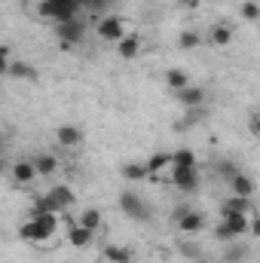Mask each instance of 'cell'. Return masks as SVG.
<instances>
[{
    "mask_svg": "<svg viewBox=\"0 0 260 263\" xmlns=\"http://www.w3.org/2000/svg\"><path fill=\"white\" fill-rule=\"evenodd\" d=\"M55 230H59V211L34 214L28 223H22V239L25 242H46Z\"/></svg>",
    "mask_w": 260,
    "mask_h": 263,
    "instance_id": "obj_1",
    "label": "cell"
},
{
    "mask_svg": "<svg viewBox=\"0 0 260 263\" xmlns=\"http://www.w3.org/2000/svg\"><path fill=\"white\" fill-rule=\"evenodd\" d=\"M242 233H248V214L224 211V223L214 230V236H217V239H224V242H236Z\"/></svg>",
    "mask_w": 260,
    "mask_h": 263,
    "instance_id": "obj_2",
    "label": "cell"
},
{
    "mask_svg": "<svg viewBox=\"0 0 260 263\" xmlns=\"http://www.w3.org/2000/svg\"><path fill=\"white\" fill-rule=\"evenodd\" d=\"M40 15L55 18L62 25V22H73L80 15V6H77V0H43L40 3Z\"/></svg>",
    "mask_w": 260,
    "mask_h": 263,
    "instance_id": "obj_3",
    "label": "cell"
},
{
    "mask_svg": "<svg viewBox=\"0 0 260 263\" xmlns=\"http://www.w3.org/2000/svg\"><path fill=\"white\" fill-rule=\"evenodd\" d=\"M120 208H123V214H126V217L138 220V223H147V220L153 217V211H150L147 199L138 196V193H132V190H126V193L120 196Z\"/></svg>",
    "mask_w": 260,
    "mask_h": 263,
    "instance_id": "obj_4",
    "label": "cell"
},
{
    "mask_svg": "<svg viewBox=\"0 0 260 263\" xmlns=\"http://www.w3.org/2000/svg\"><path fill=\"white\" fill-rule=\"evenodd\" d=\"M98 37L104 40V43H117V40H123L129 31H126V22L120 18V15H104L101 22H98Z\"/></svg>",
    "mask_w": 260,
    "mask_h": 263,
    "instance_id": "obj_5",
    "label": "cell"
},
{
    "mask_svg": "<svg viewBox=\"0 0 260 263\" xmlns=\"http://www.w3.org/2000/svg\"><path fill=\"white\" fill-rule=\"evenodd\" d=\"M175 223H178V230H181L184 236H196V233L205 227V217H202L199 211H190V208L184 205V208L175 211Z\"/></svg>",
    "mask_w": 260,
    "mask_h": 263,
    "instance_id": "obj_6",
    "label": "cell"
},
{
    "mask_svg": "<svg viewBox=\"0 0 260 263\" xmlns=\"http://www.w3.org/2000/svg\"><path fill=\"white\" fill-rule=\"evenodd\" d=\"M172 184L184 193H193L199 187V175H196V165H175L172 172Z\"/></svg>",
    "mask_w": 260,
    "mask_h": 263,
    "instance_id": "obj_7",
    "label": "cell"
},
{
    "mask_svg": "<svg viewBox=\"0 0 260 263\" xmlns=\"http://www.w3.org/2000/svg\"><path fill=\"white\" fill-rule=\"evenodd\" d=\"M59 40H62V49H70L73 43L83 40V22L73 18V22H62L59 25Z\"/></svg>",
    "mask_w": 260,
    "mask_h": 263,
    "instance_id": "obj_8",
    "label": "cell"
},
{
    "mask_svg": "<svg viewBox=\"0 0 260 263\" xmlns=\"http://www.w3.org/2000/svg\"><path fill=\"white\" fill-rule=\"evenodd\" d=\"M46 199H49V205H52V211H65V208H70L73 205V190L67 187V184H59V187H52L49 193H46Z\"/></svg>",
    "mask_w": 260,
    "mask_h": 263,
    "instance_id": "obj_9",
    "label": "cell"
},
{
    "mask_svg": "<svg viewBox=\"0 0 260 263\" xmlns=\"http://www.w3.org/2000/svg\"><path fill=\"white\" fill-rule=\"evenodd\" d=\"M178 98H181V104H184L187 110H193V107H202V104H205L208 92H205L202 86H193V83H190L187 89H181V92H178Z\"/></svg>",
    "mask_w": 260,
    "mask_h": 263,
    "instance_id": "obj_10",
    "label": "cell"
},
{
    "mask_svg": "<svg viewBox=\"0 0 260 263\" xmlns=\"http://www.w3.org/2000/svg\"><path fill=\"white\" fill-rule=\"evenodd\" d=\"M230 181V190H233V196H254V181L245 175V172H236L233 178H227Z\"/></svg>",
    "mask_w": 260,
    "mask_h": 263,
    "instance_id": "obj_11",
    "label": "cell"
},
{
    "mask_svg": "<svg viewBox=\"0 0 260 263\" xmlns=\"http://www.w3.org/2000/svg\"><path fill=\"white\" fill-rule=\"evenodd\" d=\"M9 175H12L15 184H31V181H37V172H34V162H31V159L15 162V165L9 168Z\"/></svg>",
    "mask_w": 260,
    "mask_h": 263,
    "instance_id": "obj_12",
    "label": "cell"
},
{
    "mask_svg": "<svg viewBox=\"0 0 260 263\" xmlns=\"http://www.w3.org/2000/svg\"><path fill=\"white\" fill-rule=\"evenodd\" d=\"M117 52H120V59H135V55L141 52V40H138V34H126L123 40H117Z\"/></svg>",
    "mask_w": 260,
    "mask_h": 263,
    "instance_id": "obj_13",
    "label": "cell"
},
{
    "mask_svg": "<svg viewBox=\"0 0 260 263\" xmlns=\"http://www.w3.org/2000/svg\"><path fill=\"white\" fill-rule=\"evenodd\" d=\"M31 162H34V172H37V175H43V178L59 172V159H55V156H49V153H40V156H34Z\"/></svg>",
    "mask_w": 260,
    "mask_h": 263,
    "instance_id": "obj_14",
    "label": "cell"
},
{
    "mask_svg": "<svg viewBox=\"0 0 260 263\" xmlns=\"http://www.w3.org/2000/svg\"><path fill=\"white\" fill-rule=\"evenodd\" d=\"M92 236H95V233L86 230V227H80V223L67 230V242H70L73 248H86V245H92Z\"/></svg>",
    "mask_w": 260,
    "mask_h": 263,
    "instance_id": "obj_15",
    "label": "cell"
},
{
    "mask_svg": "<svg viewBox=\"0 0 260 263\" xmlns=\"http://www.w3.org/2000/svg\"><path fill=\"white\" fill-rule=\"evenodd\" d=\"M6 73H9V77H15V80H28V83H31V80H37V70L28 65V62H18V59H15V62H9Z\"/></svg>",
    "mask_w": 260,
    "mask_h": 263,
    "instance_id": "obj_16",
    "label": "cell"
},
{
    "mask_svg": "<svg viewBox=\"0 0 260 263\" xmlns=\"http://www.w3.org/2000/svg\"><path fill=\"white\" fill-rule=\"evenodd\" d=\"M55 138H59L62 147H80V144H83V132L77 129V126H62Z\"/></svg>",
    "mask_w": 260,
    "mask_h": 263,
    "instance_id": "obj_17",
    "label": "cell"
},
{
    "mask_svg": "<svg viewBox=\"0 0 260 263\" xmlns=\"http://www.w3.org/2000/svg\"><path fill=\"white\" fill-rule=\"evenodd\" d=\"M165 83H169V89L181 92V89H187V86H190V77H187V70H181V67H172V70L165 73Z\"/></svg>",
    "mask_w": 260,
    "mask_h": 263,
    "instance_id": "obj_18",
    "label": "cell"
},
{
    "mask_svg": "<svg viewBox=\"0 0 260 263\" xmlns=\"http://www.w3.org/2000/svg\"><path fill=\"white\" fill-rule=\"evenodd\" d=\"M80 227H86V230H101V211L98 208H83L80 211Z\"/></svg>",
    "mask_w": 260,
    "mask_h": 263,
    "instance_id": "obj_19",
    "label": "cell"
},
{
    "mask_svg": "<svg viewBox=\"0 0 260 263\" xmlns=\"http://www.w3.org/2000/svg\"><path fill=\"white\" fill-rule=\"evenodd\" d=\"M104 260L107 263H132V251L120 248V245H107L104 248Z\"/></svg>",
    "mask_w": 260,
    "mask_h": 263,
    "instance_id": "obj_20",
    "label": "cell"
},
{
    "mask_svg": "<svg viewBox=\"0 0 260 263\" xmlns=\"http://www.w3.org/2000/svg\"><path fill=\"white\" fill-rule=\"evenodd\" d=\"M144 165H147V175H156V172H162V168L172 165V153H153Z\"/></svg>",
    "mask_w": 260,
    "mask_h": 263,
    "instance_id": "obj_21",
    "label": "cell"
},
{
    "mask_svg": "<svg viewBox=\"0 0 260 263\" xmlns=\"http://www.w3.org/2000/svg\"><path fill=\"white\" fill-rule=\"evenodd\" d=\"M123 178H126V181H144V178H150V175H147V165H144V162H126V165H123Z\"/></svg>",
    "mask_w": 260,
    "mask_h": 263,
    "instance_id": "obj_22",
    "label": "cell"
},
{
    "mask_svg": "<svg viewBox=\"0 0 260 263\" xmlns=\"http://www.w3.org/2000/svg\"><path fill=\"white\" fill-rule=\"evenodd\" d=\"M224 211H239V214H251V199L248 196H233L224 202Z\"/></svg>",
    "mask_w": 260,
    "mask_h": 263,
    "instance_id": "obj_23",
    "label": "cell"
},
{
    "mask_svg": "<svg viewBox=\"0 0 260 263\" xmlns=\"http://www.w3.org/2000/svg\"><path fill=\"white\" fill-rule=\"evenodd\" d=\"M211 43H214V46H227V43H233V28H227V25H214V28H211Z\"/></svg>",
    "mask_w": 260,
    "mask_h": 263,
    "instance_id": "obj_24",
    "label": "cell"
},
{
    "mask_svg": "<svg viewBox=\"0 0 260 263\" xmlns=\"http://www.w3.org/2000/svg\"><path fill=\"white\" fill-rule=\"evenodd\" d=\"M199 43H202V37H199L196 31H184V34L178 37V46H181V49H196Z\"/></svg>",
    "mask_w": 260,
    "mask_h": 263,
    "instance_id": "obj_25",
    "label": "cell"
},
{
    "mask_svg": "<svg viewBox=\"0 0 260 263\" xmlns=\"http://www.w3.org/2000/svg\"><path fill=\"white\" fill-rule=\"evenodd\" d=\"M172 165H196V153L193 150H178V153H172Z\"/></svg>",
    "mask_w": 260,
    "mask_h": 263,
    "instance_id": "obj_26",
    "label": "cell"
},
{
    "mask_svg": "<svg viewBox=\"0 0 260 263\" xmlns=\"http://www.w3.org/2000/svg\"><path fill=\"white\" fill-rule=\"evenodd\" d=\"M242 18H248V22H257L260 18V6L254 0H245V3H242Z\"/></svg>",
    "mask_w": 260,
    "mask_h": 263,
    "instance_id": "obj_27",
    "label": "cell"
},
{
    "mask_svg": "<svg viewBox=\"0 0 260 263\" xmlns=\"http://www.w3.org/2000/svg\"><path fill=\"white\" fill-rule=\"evenodd\" d=\"M245 254H248V248H242V245L236 248V245H233V248H227V251H224V260H227V263H239Z\"/></svg>",
    "mask_w": 260,
    "mask_h": 263,
    "instance_id": "obj_28",
    "label": "cell"
},
{
    "mask_svg": "<svg viewBox=\"0 0 260 263\" xmlns=\"http://www.w3.org/2000/svg\"><path fill=\"white\" fill-rule=\"evenodd\" d=\"M6 67H9V52H6V49L0 46V77L6 73Z\"/></svg>",
    "mask_w": 260,
    "mask_h": 263,
    "instance_id": "obj_29",
    "label": "cell"
},
{
    "mask_svg": "<svg viewBox=\"0 0 260 263\" xmlns=\"http://www.w3.org/2000/svg\"><path fill=\"white\" fill-rule=\"evenodd\" d=\"M181 248H184V254H187V257H196V248H193V245H187V242H184Z\"/></svg>",
    "mask_w": 260,
    "mask_h": 263,
    "instance_id": "obj_30",
    "label": "cell"
},
{
    "mask_svg": "<svg viewBox=\"0 0 260 263\" xmlns=\"http://www.w3.org/2000/svg\"><path fill=\"white\" fill-rule=\"evenodd\" d=\"M257 129H260V123H257V114L251 117V135H257Z\"/></svg>",
    "mask_w": 260,
    "mask_h": 263,
    "instance_id": "obj_31",
    "label": "cell"
},
{
    "mask_svg": "<svg viewBox=\"0 0 260 263\" xmlns=\"http://www.w3.org/2000/svg\"><path fill=\"white\" fill-rule=\"evenodd\" d=\"M6 168H9V165H6V159H3V156H0V175H3V172H6Z\"/></svg>",
    "mask_w": 260,
    "mask_h": 263,
    "instance_id": "obj_32",
    "label": "cell"
},
{
    "mask_svg": "<svg viewBox=\"0 0 260 263\" xmlns=\"http://www.w3.org/2000/svg\"><path fill=\"white\" fill-rule=\"evenodd\" d=\"M0 150H3V135H0Z\"/></svg>",
    "mask_w": 260,
    "mask_h": 263,
    "instance_id": "obj_33",
    "label": "cell"
},
{
    "mask_svg": "<svg viewBox=\"0 0 260 263\" xmlns=\"http://www.w3.org/2000/svg\"><path fill=\"white\" fill-rule=\"evenodd\" d=\"M101 263H107V260H101Z\"/></svg>",
    "mask_w": 260,
    "mask_h": 263,
    "instance_id": "obj_34",
    "label": "cell"
}]
</instances>
